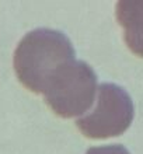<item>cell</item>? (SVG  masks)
Returning a JSON list of instances; mask_svg holds the SVG:
<instances>
[{"label": "cell", "instance_id": "cell-1", "mask_svg": "<svg viewBox=\"0 0 143 154\" xmlns=\"http://www.w3.org/2000/svg\"><path fill=\"white\" fill-rule=\"evenodd\" d=\"M74 56L73 45L63 32L37 28L17 45L14 70L24 87L35 94H42L51 76L66 62L76 59Z\"/></svg>", "mask_w": 143, "mask_h": 154}, {"label": "cell", "instance_id": "cell-2", "mask_svg": "<svg viewBox=\"0 0 143 154\" xmlns=\"http://www.w3.org/2000/svg\"><path fill=\"white\" fill-rule=\"evenodd\" d=\"M97 74L83 60H69L51 76L42 95L62 118H76L90 109L97 94Z\"/></svg>", "mask_w": 143, "mask_h": 154}, {"label": "cell", "instance_id": "cell-4", "mask_svg": "<svg viewBox=\"0 0 143 154\" xmlns=\"http://www.w3.org/2000/svg\"><path fill=\"white\" fill-rule=\"evenodd\" d=\"M115 14L123 28V39L132 52L143 57V0H121Z\"/></svg>", "mask_w": 143, "mask_h": 154}, {"label": "cell", "instance_id": "cell-3", "mask_svg": "<svg viewBox=\"0 0 143 154\" xmlns=\"http://www.w3.org/2000/svg\"><path fill=\"white\" fill-rule=\"evenodd\" d=\"M95 102L90 114L76 121V126L86 137L108 139L126 132L135 116V106L122 87L112 83L101 84Z\"/></svg>", "mask_w": 143, "mask_h": 154}, {"label": "cell", "instance_id": "cell-5", "mask_svg": "<svg viewBox=\"0 0 143 154\" xmlns=\"http://www.w3.org/2000/svg\"><path fill=\"white\" fill-rule=\"evenodd\" d=\"M86 154H131L122 144H108V146L91 147Z\"/></svg>", "mask_w": 143, "mask_h": 154}]
</instances>
